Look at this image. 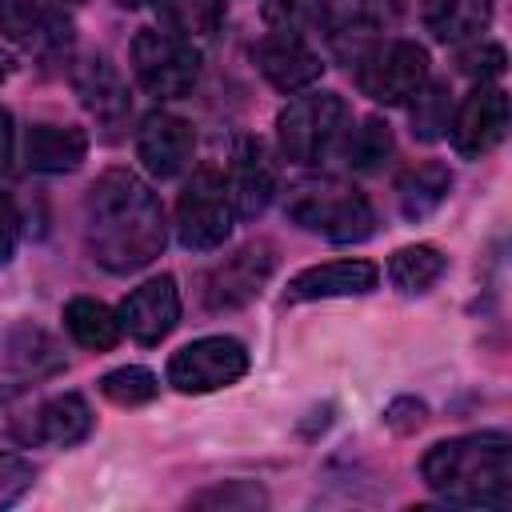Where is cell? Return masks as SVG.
I'll use <instances>...</instances> for the list:
<instances>
[{
    "label": "cell",
    "instance_id": "obj_19",
    "mask_svg": "<svg viewBox=\"0 0 512 512\" xmlns=\"http://www.w3.org/2000/svg\"><path fill=\"white\" fill-rule=\"evenodd\" d=\"M448 188H452V172H448L444 164H436V160L412 164V168H404L400 180H396L400 212H404L408 220H424V216H432V212L444 204Z\"/></svg>",
    "mask_w": 512,
    "mask_h": 512
},
{
    "label": "cell",
    "instance_id": "obj_24",
    "mask_svg": "<svg viewBox=\"0 0 512 512\" xmlns=\"http://www.w3.org/2000/svg\"><path fill=\"white\" fill-rule=\"evenodd\" d=\"M160 20L180 40H204L224 24V0H156Z\"/></svg>",
    "mask_w": 512,
    "mask_h": 512
},
{
    "label": "cell",
    "instance_id": "obj_10",
    "mask_svg": "<svg viewBox=\"0 0 512 512\" xmlns=\"http://www.w3.org/2000/svg\"><path fill=\"white\" fill-rule=\"evenodd\" d=\"M116 316H120V332H128L136 344H160L180 320V288H176V280L168 272L144 280L140 288H132L124 296Z\"/></svg>",
    "mask_w": 512,
    "mask_h": 512
},
{
    "label": "cell",
    "instance_id": "obj_4",
    "mask_svg": "<svg viewBox=\"0 0 512 512\" xmlns=\"http://www.w3.org/2000/svg\"><path fill=\"white\" fill-rule=\"evenodd\" d=\"M348 108L336 92H308L296 96L280 116H276V140L280 152L292 164H320L328 156V148L336 144V136L344 132Z\"/></svg>",
    "mask_w": 512,
    "mask_h": 512
},
{
    "label": "cell",
    "instance_id": "obj_6",
    "mask_svg": "<svg viewBox=\"0 0 512 512\" xmlns=\"http://www.w3.org/2000/svg\"><path fill=\"white\" fill-rule=\"evenodd\" d=\"M232 196L216 168H196L176 200V236L192 252H212L232 232Z\"/></svg>",
    "mask_w": 512,
    "mask_h": 512
},
{
    "label": "cell",
    "instance_id": "obj_1",
    "mask_svg": "<svg viewBox=\"0 0 512 512\" xmlns=\"http://www.w3.org/2000/svg\"><path fill=\"white\" fill-rule=\"evenodd\" d=\"M84 244L88 256L124 276L152 264L164 248V212L156 192L128 168H108L84 196Z\"/></svg>",
    "mask_w": 512,
    "mask_h": 512
},
{
    "label": "cell",
    "instance_id": "obj_14",
    "mask_svg": "<svg viewBox=\"0 0 512 512\" xmlns=\"http://www.w3.org/2000/svg\"><path fill=\"white\" fill-rule=\"evenodd\" d=\"M228 196H232V208L236 216H260L276 192V168L268 160V148L252 136H244L232 152V172H228Z\"/></svg>",
    "mask_w": 512,
    "mask_h": 512
},
{
    "label": "cell",
    "instance_id": "obj_7",
    "mask_svg": "<svg viewBox=\"0 0 512 512\" xmlns=\"http://www.w3.org/2000/svg\"><path fill=\"white\" fill-rule=\"evenodd\" d=\"M248 372V348L236 336H200L172 352L168 360V384L176 392H216L236 384Z\"/></svg>",
    "mask_w": 512,
    "mask_h": 512
},
{
    "label": "cell",
    "instance_id": "obj_18",
    "mask_svg": "<svg viewBox=\"0 0 512 512\" xmlns=\"http://www.w3.org/2000/svg\"><path fill=\"white\" fill-rule=\"evenodd\" d=\"M420 16H424V28L440 44H464L488 28L492 0H424Z\"/></svg>",
    "mask_w": 512,
    "mask_h": 512
},
{
    "label": "cell",
    "instance_id": "obj_31",
    "mask_svg": "<svg viewBox=\"0 0 512 512\" xmlns=\"http://www.w3.org/2000/svg\"><path fill=\"white\" fill-rule=\"evenodd\" d=\"M460 68L472 72V76H480V84H484V80H492V76L504 72V48L500 44L468 48V52H460Z\"/></svg>",
    "mask_w": 512,
    "mask_h": 512
},
{
    "label": "cell",
    "instance_id": "obj_29",
    "mask_svg": "<svg viewBox=\"0 0 512 512\" xmlns=\"http://www.w3.org/2000/svg\"><path fill=\"white\" fill-rule=\"evenodd\" d=\"M320 16V0H264V20L280 32H304Z\"/></svg>",
    "mask_w": 512,
    "mask_h": 512
},
{
    "label": "cell",
    "instance_id": "obj_9",
    "mask_svg": "<svg viewBox=\"0 0 512 512\" xmlns=\"http://www.w3.org/2000/svg\"><path fill=\"white\" fill-rule=\"evenodd\" d=\"M504 132H508V96H504V88H496V84H480V88H472L464 100H460V108H456V116L448 120V136H452V148L460 152V156H488L500 140H504Z\"/></svg>",
    "mask_w": 512,
    "mask_h": 512
},
{
    "label": "cell",
    "instance_id": "obj_36",
    "mask_svg": "<svg viewBox=\"0 0 512 512\" xmlns=\"http://www.w3.org/2000/svg\"><path fill=\"white\" fill-rule=\"evenodd\" d=\"M120 8H140V4H148V0H116Z\"/></svg>",
    "mask_w": 512,
    "mask_h": 512
},
{
    "label": "cell",
    "instance_id": "obj_33",
    "mask_svg": "<svg viewBox=\"0 0 512 512\" xmlns=\"http://www.w3.org/2000/svg\"><path fill=\"white\" fill-rule=\"evenodd\" d=\"M384 420L396 428V432H412V428H420L424 424V404L420 400H392L388 404V412H384Z\"/></svg>",
    "mask_w": 512,
    "mask_h": 512
},
{
    "label": "cell",
    "instance_id": "obj_12",
    "mask_svg": "<svg viewBox=\"0 0 512 512\" xmlns=\"http://www.w3.org/2000/svg\"><path fill=\"white\" fill-rule=\"evenodd\" d=\"M192 148H196L192 124L172 112H152L136 132V156L156 180L180 176L192 160Z\"/></svg>",
    "mask_w": 512,
    "mask_h": 512
},
{
    "label": "cell",
    "instance_id": "obj_21",
    "mask_svg": "<svg viewBox=\"0 0 512 512\" xmlns=\"http://www.w3.org/2000/svg\"><path fill=\"white\" fill-rule=\"evenodd\" d=\"M88 432H92V412H88V404H84L80 392L52 396L40 408V416H36V436L48 440V444H60V448L80 444Z\"/></svg>",
    "mask_w": 512,
    "mask_h": 512
},
{
    "label": "cell",
    "instance_id": "obj_27",
    "mask_svg": "<svg viewBox=\"0 0 512 512\" xmlns=\"http://www.w3.org/2000/svg\"><path fill=\"white\" fill-rule=\"evenodd\" d=\"M344 156H348V164H352L356 172H376V168L392 156V132H388V124L376 120V116H368V120L348 136Z\"/></svg>",
    "mask_w": 512,
    "mask_h": 512
},
{
    "label": "cell",
    "instance_id": "obj_15",
    "mask_svg": "<svg viewBox=\"0 0 512 512\" xmlns=\"http://www.w3.org/2000/svg\"><path fill=\"white\" fill-rule=\"evenodd\" d=\"M380 280V268L372 260H328L300 268L288 280V300H328V296H364Z\"/></svg>",
    "mask_w": 512,
    "mask_h": 512
},
{
    "label": "cell",
    "instance_id": "obj_35",
    "mask_svg": "<svg viewBox=\"0 0 512 512\" xmlns=\"http://www.w3.org/2000/svg\"><path fill=\"white\" fill-rule=\"evenodd\" d=\"M8 64H12V60H8L4 52H0V84H4V76H8Z\"/></svg>",
    "mask_w": 512,
    "mask_h": 512
},
{
    "label": "cell",
    "instance_id": "obj_3",
    "mask_svg": "<svg viewBox=\"0 0 512 512\" xmlns=\"http://www.w3.org/2000/svg\"><path fill=\"white\" fill-rule=\"evenodd\" d=\"M284 212L304 232H316L332 244H360L376 232V212L364 192L340 180H304L288 192Z\"/></svg>",
    "mask_w": 512,
    "mask_h": 512
},
{
    "label": "cell",
    "instance_id": "obj_30",
    "mask_svg": "<svg viewBox=\"0 0 512 512\" xmlns=\"http://www.w3.org/2000/svg\"><path fill=\"white\" fill-rule=\"evenodd\" d=\"M28 488H32V464L12 452H0V508L16 504Z\"/></svg>",
    "mask_w": 512,
    "mask_h": 512
},
{
    "label": "cell",
    "instance_id": "obj_22",
    "mask_svg": "<svg viewBox=\"0 0 512 512\" xmlns=\"http://www.w3.org/2000/svg\"><path fill=\"white\" fill-rule=\"evenodd\" d=\"M448 260L436 244H408V248H396L392 260H388V280L404 292V296H420L428 292L440 276H444Z\"/></svg>",
    "mask_w": 512,
    "mask_h": 512
},
{
    "label": "cell",
    "instance_id": "obj_16",
    "mask_svg": "<svg viewBox=\"0 0 512 512\" xmlns=\"http://www.w3.org/2000/svg\"><path fill=\"white\" fill-rule=\"evenodd\" d=\"M88 156V132L76 124H32L24 136V164L32 172H72Z\"/></svg>",
    "mask_w": 512,
    "mask_h": 512
},
{
    "label": "cell",
    "instance_id": "obj_17",
    "mask_svg": "<svg viewBox=\"0 0 512 512\" xmlns=\"http://www.w3.org/2000/svg\"><path fill=\"white\" fill-rule=\"evenodd\" d=\"M0 32L20 48L68 44V20L44 0H0Z\"/></svg>",
    "mask_w": 512,
    "mask_h": 512
},
{
    "label": "cell",
    "instance_id": "obj_23",
    "mask_svg": "<svg viewBox=\"0 0 512 512\" xmlns=\"http://www.w3.org/2000/svg\"><path fill=\"white\" fill-rule=\"evenodd\" d=\"M76 92L100 120H116L128 112V92L108 60H84V68L76 72Z\"/></svg>",
    "mask_w": 512,
    "mask_h": 512
},
{
    "label": "cell",
    "instance_id": "obj_32",
    "mask_svg": "<svg viewBox=\"0 0 512 512\" xmlns=\"http://www.w3.org/2000/svg\"><path fill=\"white\" fill-rule=\"evenodd\" d=\"M16 240H20V216H16L12 200H8V196H0V268L12 260Z\"/></svg>",
    "mask_w": 512,
    "mask_h": 512
},
{
    "label": "cell",
    "instance_id": "obj_26",
    "mask_svg": "<svg viewBox=\"0 0 512 512\" xmlns=\"http://www.w3.org/2000/svg\"><path fill=\"white\" fill-rule=\"evenodd\" d=\"M156 392H160V380L140 364H124V368H112L100 376V396L120 408L148 404V400H156Z\"/></svg>",
    "mask_w": 512,
    "mask_h": 512
},
{
    "label": "cell",
    "instance_id": "obj_28",
    "mask_svg": "<svg viewBox=\"0 0 512 512\" xmlns=\"http://www.w3.org/2000/svg\"><path fill=\"white\" fill-rule=\"evenodd\" d=\"M264 504H268V496L252 480H224V484L204 488L200 496H192V508H216V512H252V508H264Z\"/></svg>",
    "mask_w": 512,
    "mask_h": 512
},
{
    "label": "cell",
    "instance_id": "obj_5",
    "mask_svg": "<svg viewBox=\"0 0 512 512\" xmlns=\"http://www.w3.org/2000/svg\"><path fill=\"white\" fill-rule=\"evenodd\" d=\"M132 76L156 100L188 96L200 80V52L172 32L144 28L132 40Z\"/></svg>",
    "mask_w": 512,
    "mask_h": 512
},
{
    "label": "cell",
    "instance_id": "obj_8",
    "mask_svg": "<svg viewBox=\"0 0 512 512\" xmlns=\"http://www.w3.org/2000/svg\"><path fill=\"white\" fill-rule=\"evenodd\" d=\"M428 80V52L416 40H388L356 60V84L376 104H400Z\"/></svg>",
    "mask_w": 512,
    "mask_h": 512
},
{
    "label": "cell",
    "instance_id": "obj_20",
    "mask_svg": "<svg viewBox=\"0 0 512 512\" xmlns=\"http://www.w3.org/2000/svg\"><path fill=\"white\" fill-rule=\"evenodd\" d=\"M64 328L80 348H92V352H108L120 340V316L92 296H72L64 304Z\"/></svg>",
    "mask_w": 512,
    "mask_h": 512
},
{
    "label": "cell",
    "instance_id": "obj_13",
    "mask_svg": "<svg viewBox=\"0 0 512 512\" xmlns=\"http://www.w3.org/2000/svg\"><path fill=\"white\" fill-rule=\"evenodd\" d=\"M276 256H272V244H244L236 256H228L212 276H208V288H204V304L212 312L220 308H236V304H248L260 284L268 280Z\"/></svg>",
    "mask_w": 512,
    "mask_h": 512
},
{
    "label": "cell",
    "instance_id": "obj_25",
    "mask_svg": "<svg viewBox=\"0 0 512 512\" xmlns=\"http://www.w3.org/2000/svg\"><path fill=\"white\" fill-rule=\"evenodd\" d=\"M412 132L420 136V140H436V136H444V128H448V112H452V100H448V84H440V80H424L412 96Z\"/></svg>",
    "mask_w": 512,
    "mask_h": 512
},
{
    "label": "cell",
    "instance_id": "obj_11",
    "mask_svg": "<svg viewBox=\"0 0 512 512\" xmlns=\"http://www.w3.org/2000/svg\"><path fill=\"white\" fill-rule=\"evenodd\" d=\"M252 56H256L264 80H268L276 92H300V88L316 84L320 72H324L320 56L304 44L300 32H280V28H272V32L252 48Z\"/></svg>",
    "mask_w": 512,
    "mask_h": 512
},
{
    "label": "cell",
    "instance_id": "obj_2",
    "mask_svg": "<svg viewBox=\"0 0 512 512\" xmlns=\"http://www.w3.org/2000/svg\"><path fill=\"white\" fill-rule=\"evenodd\" d=\"M424 484L460 508L512 504V440L504 432H468L440 440L420 460Z\"/></svg>",
    "mask_w": 512,
    "mask_h": 512
},
{
    "label": "cell",
    "instance_id": "obj_34",
    "mask_svg": "<svg viewBox=\"0 0 512 512\" xmlns=\"http://www.w3.org/2000/svg\"><path fill=\"white\" fill-rule=\"evenodd\" d=\"M12 148H16V128H12V112H8V108H0V176L8 172Z\"/></svg>",
    "mask_w": 512,
    "mask_h": 512
}]
</instances>
